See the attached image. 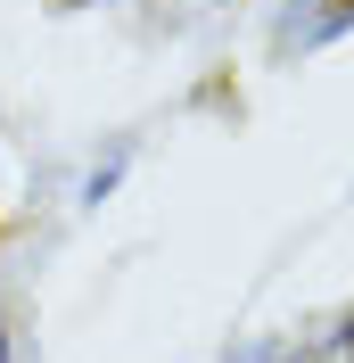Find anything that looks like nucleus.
<instances>
[{"instance_id":"f257e3e1","label":"nucleus","mask_w":354,"mask_h":363,"mask_svg":"<svg viewBox=\"0 0 354 363\" xmlns=\"http://www.w3.org/2000/svg\"><path fill=\"white\" fill-rule=\"evenodd\" d=\"M346 9H354V0H346Z\"/></svg>"}]
</instances>
